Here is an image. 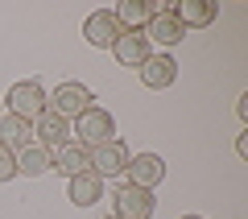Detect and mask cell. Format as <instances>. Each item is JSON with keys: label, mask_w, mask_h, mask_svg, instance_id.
Segmentation results:
<instances>
[{"label": "cell", "mask_w": 248, "mask_h": 219, "mask_svg": "<svg viewBox=\"0 0 248 219\" xmlns=\"http://www.w3.org/2000/svg\"><path fill=\"white\" fill-rule=\"evenodd\" d=\"M128 145H124L120 137L108 141V145H99V149H91V170H95L99 178H120L124 170H128Z\"/></svg>", "instance_id": "obj_6"}, {"label": "cell", "mask_w": 248, "mask_h": 219, "mask_svg": "<svg viewBox=\"0 0 248 219\" xmlns=\"http://www.w3.org/2000/svg\"><path fill=\"white\" fill-rule=\"evenodd\" d=\"M128 186H141V190H153V186L166 178V161L157 153H133L128 157V170H124Z\"/></svg>", "instance_id": "obj_8"}, {"label": "cell", "mask_w": 248, "mask_h": 219, "mask_svg": "<svg viewBox=\"0 0 248 219\" xmlns=\"http://www.w3.org/2000/svg\"><path fill=\"white\" fill-rule=\"evenodd\" d=\"M174 79H178V62L170 58V54H149L145 58V66H141V83L149 91H166V87H174Z\"/></svg>", "instance_id": "obj_9"}, {"label": "cell", "mask_w": 248, "mask_h": 219, "mask_svg": "<svg viewBox=\"0 0 248 219\" xmlns=\"http://www.w3.org/2000/svg\"><path fill=\"white\" fill-rule=\"evenodd\" d=\"M13 178H17V157H13L9 149H0V186L13 182Z\"/></svg>", "instance_id": "obj_18"}, {"label": "cell", "mask_w": 248, "mask_h": 219, "mask_svg": "<svg viewBox=\"0 0 248 219\" xmlns=\"http://www.w3.org/2000/svg\"><path fill=\"white\" fill-rule=\"evenodd\" d=\"M141 33H145V42L166 46V50H170V46H178V42H182V33H186V29L174 21V13H153V17H149V25H145Z\"/></svg>", "instance_id": "obj_14"}, {"label": "cell", "mask_w": 248, "mask_h": 219, "mask_svg": "<svg viewBox=\"0 0 248 219\" xmlns=\"http://www.w3.org/2000/svg\"><path fill=\"white\" fill-rule=\"evenodd\" d=\"M236 153H240V157H248V132H240V137H236Z\"/></svg>", "instance_id": "obj_19"}, {"label": "cell", "mask_w": 248, "mask_h": 219, "mask_svg": "<svg viewBox=\"0 0 248 219\" xmlns=\"http://www.w3.org/2000/svg\"><path fill=\"white\" fill-rule=\"evenodd\" d=\"M50 166L58 170V174H66V178L87 174V170H91V149H83L79 141H66L62 149H54V153H50Z\"/></svg>", "instance_id": "obj_12"}, {"label": "cell", "mask_w": 248, "mask_h": 219, "mask_svg": "<svg viewBox=\"0 0 248 219\" xmlns=\"http://www.w3.org/2000/svg\"><path fill=\"white\" fill-rule=\"evenodd\" d=\"M112 13H116V25H120L124 33H141V29L149 25V17H153V4L149 0H124Z\"/></svg>", "instance_id": "obj_16"}, {"label": "cell", "mask_w": 248, "mask_h": 219, "mask_svg": "<svg viewBox=\"0 0 248 219\" xmlns=\"http://www.w3.org/2000/svg\"><path fill=\"white\" fill-rule=\"evenodd\" d=\"M215 0H178L174 4V21L182 29H207V25H215Z\"/></svg>", "instance_id": "obj_11"}, {"label": "cell", "mask_w": 248, "mask_h": 219, "mask_svg": "<svg viewBox=\"0 0 248 219\" xmlns=\"http://www.w3.org/2000/svg\"><path fill=\"white\" fill-rule=\"evenodd\" d=\"M66 199L75 203V207H91V203H99L104 199V178L95 174V170H87V174H75V178H66Z\"/></svg>", "instance_id": "obj_13"}, {"label": "cell", "mask_w": 248, "mask_h": 219, "mask_svg": "<svg viewBox=\"0 0 248 219\" xmlns=\"http://www.w3.org/2000/svg\"><path fill=\"white\" fill-rule=\"evenodd\" d=\"M104 219H116V215H104Z\"/></svg>", "instance_id": "obj_22"}, {"label": "cell", "mask_w": 248, "mask_h": 219, "mask_svg": "<svg viewBox=\"0 0 248 219\" xmlns=\"http://www.w3.org/2000/svg\"><path fill=\"white\" fill-rule=\"evenodd\" d=\"M182 219H207V215H182Z\"/></svg>", "instance_id": "obj_21"}, {"label": "cell", "mask_w": 248, "mask_h": 219, "mask_svg": "<svg viewBox=\"0 0 248 219\" xmlns=\"http://www.w3.org/2000/svg\"><path fill=\"white\" fill-rule=\"evenodd\" d=\"M153 207H157V199H153V190H141V186H116V219H153Z\"/></svg>", "instance_id": "obj_4"}, {"label": "cell", "mask_w": 248, "mask_h": 219, "mask_svg": "<svg viewBox=\"0 0 248 219\" xmlns=\"http://www.w3.org/2000/svg\"><path fill=\"white\" fill-rule=\"evenodd\" d=\"M120 33H124V29L116 25V13L112 9H95L87 21H83V37H87V46H95V50H112Z\"/></svg>", "instance_id": "obj_5"}, {"label": "cell", "mask_w": 248, "mask_h": 219, "mask_svg": "<svg viewBox=\"0 0 248 219\" xmlns=\"http://www.w3.org/2000/svg\"><path fill=\"white\" fill-rule=\"evenodd\" d=\"M75 141H79L83 149H99V145H108V141H116V120H112V112L108 108H95L91 104L87 112L75 120Z\"/></svg>", "instance_id": "obj_1"}, {"label": "cell", "mask_w": 248, "mask_h": 219, "mask_svg": "<svg viewBox=\"0 0 248 219\" xmlns=\"http://www.w3.org/2000/svg\"><path fill=\"white\" fill-rule=\"evenodd\" d=\"M112 54H116L120 66H137L141 70L145 58H149V42H145V33H120L116 46H112Z\"/></svg>", "instance_id": "obj_15"}, {"label": "cell", "mask_w": 248, "mask_h": 219, "mask_svg": "<svg viewBox=\"0 0 248 219\" xmlns=\"http://www.w3.org/2000/svg\"><path fill=\"white\" fill-rule=\"evenodd\" d=\"M66 141H71V120H62V116H54L50 108H46L33 120V145H42L46 153H54V149H62Z\"/></svg>", "instance_id": "obj_7"}, {"label": "cell", "mask_w": 248, "mask_h": 219, "mask_svg": "<svg viewBox=\"0 0 248 219\" xmlns=\"http://www.w3.org/2000/svg\"><path fill=\"white\" fill-rule=\"evenodd\" d=\"M4 99H9V112L21 116V120H29V124H33L37 116L50 108V95H46V87H42L37 79H21V83H13Z\"/></svg>", "instance_id": "obj_2"}, {"label": "cell", "mask_w": 248, "mask_h": 219, "mask_svg": "<svg viewBox=\"0 0 248 219\" xmlns=\"http://www.w3.org/2000/svg\"><path fill=\"white\" fill-rule=\"evenodd\" d=\"M236 116H240V120H248V95L236 99Z\"/></svg>", "instance_id": "obj_20"}, {"label": "cell", "mask_w": 248, "mask_h": 219, "mask_svg": "<svg viewBox=\"0 0 248 219\" xmlns=\"http://www.w3.org/2000/svg\"><path fill=\"white\" fill-rule=\"evenodd\" d=\"M25 145H33V124L13 116V112H0V149H9L17 157Z\"/></svg>", "instance_id": "obj_10"}, {"label": "cell", "mask_w": 248, "mask_h": 219, "mask_svg": "<svg viewBox=\"0 0 248 219\" xmlns=\"http://www.w3.org/2000/svg\"><path fill=\"white\" fill-rule=\"evenodd\" d=\"M91 99L95 95H91V87H83V83H58L54 95H50V112L62 116V120H79L91 108Z\"/></svg>", "instance_id": "obj_3"}, {"label": "cell", "mask_w": 248, "mask_h": 219, "mask_svg": "<svg viewBox=\"0 0 248 219\" xmlns=\"http://www.w3.org/2000/svg\"><path fill=\"white\" fill-rule=\"evenodd\" d=\"M46 170H50V153H46L42 145H25V149L17 153V174H25V178H42Z\"/></svg>", "instance_id": "obj_17"}]
</instances>
